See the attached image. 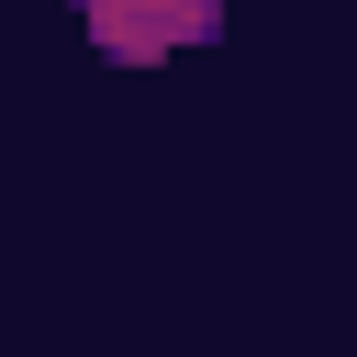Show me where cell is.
I'll return each mask as SVG.
<instances>
[{"label": "cell", "mask_w": 357, "mask_h": 357, "mask_svg": "<svg viewBox=\"0 0 357 357\" xmlns=\"http://www.w3.org/2000/svg\"><path fill=\"white\" fill-rule=\"evenodd\" d=\"M78 11H89V33L112 56H178V45H201L223 22V0H78Z\"/></svg>", "instance_id": "1"}]
</instances>
